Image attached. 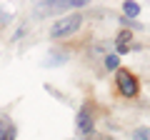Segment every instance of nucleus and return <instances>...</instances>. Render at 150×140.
Wrapping results in <instances>:
<instances>
[{"mask_svg":"<svg viewBox=\"0 0 150 140\" xmlns=\"http://www.w3.org/2000/svg\"><path fill=\"white\" fill-rule=\"evenodd\" d=\"M83 25V15L80 13H73V15H68V18H60L55 25H50V38H68V35H73L78 28Z\"/></svg>","mask_w":150,"mask_h":140,"instance_id":"1","label":"nucleus"},{"mask_svg":"<svg viewBox=\"0 0 150 140\" xmlns=\"http://www.w3.org/2000/svg\"><path fill=\"white\" fill-rule=\"evenodd\" d=\"M88 5L85 0H50V3H38V15H55L63 10H75V8Z\"/></svg>","mask_w":150,"mask_h":140,"instance_id":"2","label":"nucleus"},{"mask_svg":"<svg viewBox=\"0 0 150 140\" xmlns=\"http://www.w3.org/2000/svg\"><path fill=\"white\" fill-rule=\"evenodd\" d=\"M115 83H118L120 95H125V98H135V95H138V90H140L138 78H135L130 70H118V78H115Z\"/></svg>","mask_w":150,"mask_h":140,"instance_id":"3","label":"nucleus"},{"mask_svg":"<svg viewBox=\"0 0 150 140\" xmlns=\"http://www.w3.org/2000/svg\"><path fill=\"white\" fill-rule=\"evenodd\" d=\"M78 130H80V133H90L93 130V118H90V110H80V113H78Z\"/></svg>","mask_w":150,"mask_h":140,"instance_id":"4","label":"nucleus"},{"mask_svg":"<svg viewBox=\"0 0 150 140\" xmlns=\"http://www.w3.org/2000/svg\"><path fill=\"white\" fill-rule=\"evenodd\" d=\"M123 10H125V15H128V18H135V15H140V3L128 0V3H123Z\"/></svg>","mask_w":150,"mask_h":140,"instance_id":"5","label":"nucleus"},{"mask_svg":"<svg viewBox=\"0 0 150 140\" xmlns=\"http://www.w3.org/2000/svg\"><path fill=\"white\" fill-rule=\"evenodd\" d=\"M118 65H120V58H118L115 53L105 58V68H108V70H118Z\"/></svg>","mask_w":150,"mask_h":140,"instance_id":"6","label":"nucleus"},{"mask_svg":"<svg viewBox=\"0 0 150 140\" xmlns=\"http://www.w3.org/2000/svg\"><path fill=\"white\" fill-rule=\"evenodd\" d=\"M115 43H118V48H125V45L130 43V30H123L118 35V40H115Z\"/></svg>","mask_w":150,"mask_h":140,"instance_id":"7","label":"nucleus"},{"mask_svg":"<svg viewBox=\"0 0 150 140\" xmlns=\"http://www.w3.org/2000/svg\"><path fill=\"white\" fill-rule=\"evenodd\" d=\"M133 140H150V128H145V130H135V133H133Z\"/></svg>","mask_w":150,"mask_h":140,"instance_id":"8","label":"nucleus"},{"mask_svg":"<svg viewBox=\"0 0 150 140\" xmlns=\"http://www.w3.org/2000/svg\"><path fill=\"white\" fill-rule=\"evenodd\" d=\"M0 140H15V128H13V123L8 125V130L3 135H0Z\"/></svg>","mask_w":150,"mask_h":140,"instance_id":"9","label":"nucleus"},{"mask_svg":"<svg viewBox=\"0 0 150 140\" xmlns=\"http://www.w3.org/2000/svg\"><path fill=\"white\" fill-rule=\"evenodd\" d=\"M8 125H10V123H5V120H0V135H3V133L8 130Z\"/></svg>","mask_w":150,"mask_h":140,"instance_id":"10","label":"nucleus"}]
</instances>
